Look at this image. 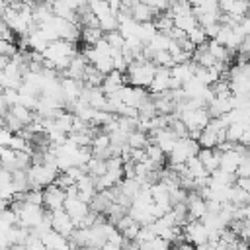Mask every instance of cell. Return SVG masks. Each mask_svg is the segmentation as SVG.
<instances>
[{
  "instance_id": "obj_1",
  "label": "cell",
  "mask_w": 250,
  "mask_h": 250,
  "mask_svg": "<svg viewBox=\"0 0 250 250\" xmlns=\"http://www.w3.org/2000/svg\"><path fill=\"white\" fill-rule=\"evenodd\" d=\"M154 72H156V64L152 61H146V59H133L125 70V78H127V84L131 86H139V88H148L152 78H154Z\"/></svg>"
},
{
  "instance_id": "obj_2",
  "label": "cell",
  "mask_w": 250,
  "mask_h": 250,
  "mask_svg": "<svg viewBox=\"0 0 250 250\" xmlns=\"http://www.w3.org/2000/svg\"><path fill=\"white\" fill-rule=\"evenodd\" d=\"M25 174H27V184H29V188H39V189H43L45 186L55 184V180H57V176H59V170H57V166H53V164L31 162L29 168L25 170Z\"/></svg>"
},
{
  "instance_id": "obj_3",
  "label": "cell",
  "mask_w": 250,
  "mask_h": 250,
  "mask_svg": "<svg viewBox=\"0 0 250 250\" xmlns=\"http://www.w3.org/2000/svg\"><path fill=\"white\" fill-rule=\"evenodd\" d=\"M199 150V145L197 141L189 139V137H180L176 141V145L172 146V150L168 152V164L170 166H176V164H186L188 158L195 156Z\"/></svg>"
},
{
  "instance_id": "obj_4",
  "label": "cell",
  "mask_w": 250,
  "mask_h": 250,
  "mask_svg": "<svg viewBox=\"0 0 250 250\" xmlns=\"http://www.w3.org/2000/svg\"><path fill=\"white\" fill-rule=\"evenodd\" d=\"M182 230H184V240L197 246V248L203 246L209 240V230L201 221H188L182 227Z\"/></svg>"
},
{
  "instance_id": "obj_5",
  "label": "cell",
  "mask_w": 250,
  "mask_h": 250,
  "mask_svg": "<svg viewBox=\"0 0 250 250\" xmlns=\"http://www.w3.org/2000/svg\"><path fill=\"white\" fill-rule=\"evenodd\" d=\"M49 213H51V229L68 238V236L72 234V230L76 229V225H74V221L70 219V215H68L62 207H61V209H55V211H49Z\"/></svg>"
},
{
  "instance_id": "obj_6",
  "label": "cell",
  "mask_w": 250,
  "mask_h": 250,
  "mask_svg": "<svg viewBox=\"0 0 250 250\" xmlns=\"http://www.w3.org/2000/svg\"><path fill=\"white\" fill-rule=\"evenodd\" d=\"M66 199V191L57 186V184H49L43 188V207L47 211H55V209H61L62 203Z\"/></svg>"
},
{
  "instance_id": "obj_7",
  "label": "cell",
  "mask_w": 250,
  "mask_h": 250,
  "mask_svg": "<svg viewBox=\"0 0 250 250\" xmlns=\"http://www.w3.org/2000/svg\"><path fill=\"white\" fill-rule=\"evenodd\" d=\"M62 209L70 215V219L74 221V225L78 227V223L90 213V205L86 201H82L78 195H66L64 203H62Z\"/></svg>"
},
{
  "instance_id": "obj_8",
  "label": "cell",
  "mask_w": 250,
  "mask_h": 250,
  "mask_svg": "<svg viewBox=\"0 0 250 250\" xmlns=\"http://www.w3.org/2000/svg\"><path fill=\"white\" fill-rule=\"evenodd\" d=\"M186 209H188V217L189 221H199L205 213H207V201L197 193V191H188L186 195Z\"/></svg>"
},
{
  "instance_id": "obj_9",
  "label": "cell",
  "mask_w": 250,
  "mask_h": 250,
  "mask_svg": "<svg viewBox=\"0 0 250 250\" xmlns=\"http://www.w3.org/2000/svg\"><path fill=\"white\" fill-rule=\"evenodd\" d=\"M150 90L152 98L154 96H160L164 92L170 90V68H164V66H156V72H154V78L150 82V86L146 88Z\"/></svg>"
},
{
  "instance_id": "obj_10",
  "label": "cell",
  "mask_w": 250,
  "mask_h": 250,
  "mask_svg": "<svg viewBox=\"0 0 250 250\" xmlns=\"http://www.w3.org/2000/svg\"><path fill=\"white\" fill-rule=\"evenodd\" d=\"M148 137H150V141H154V143L162 148V152H164V154H168V152L172 150V146L176 145V141H178V137H176L168 127L154 129L152 133H148Z\"/></svg>"
},
{
  "instance_id": "obj_11",
  "label": "cell",
  "mask_w": 250,
  "mask_h": 250,
  "mask_svg": "<svg viewBox=\"0 0 250 250\" xmlns=\"http://www.w3.org/2000/svg\"><path fill=\"white\" fill-rule=\"evenodd\" d=\"M88 64H90V62L86 61V57H84L82 53H78V55H74V57L70 59L68 66H66L62 72H64V76H66V78H76V80H82V76H84V72H86Z\"/></svg>"
},
{
  "instance_id": "obj_12",
  "label": "cell",
  "mask_w": 250,
  "mask_h": 250,
  "mask_svg": "<svg viewBox=\"0 0 250 250\" xmlns=\"http://www.w3.org/2000/svg\"><path fill=\"white\" fill-rule=\"evenodd\" d=\"M129 16L137 21V23H145V21H152L156 12L146 4V2H135L131 8H129Z\"/></svg>"
},
{
  "instance_id": "obj_13",
  "label": "cell",
  "mask_w": 250,
  "mask_h": 250,
  "mask_svg": "<svg viewBox=\"0 0 250 250\" xmlns=\"http://www.w3.org/2000/svg\"><path fill=\"white\" fill-rule=\"evenodd\" d=\"M127 82V78H125V72H119V70H111L109 74H105L104 76V80H102V90H104V94L107 96V94H111V92H115V90H119L123 84Z\"/></svg>"
},
{
  "instance_id": "obj_14",
  "label": "cell",
  "mask_w": 250,
  "mask_h": 250,
  "mask_svg": "<svg viewBox=\"0 0 250 250\" xmlns=\"http://www.w3.org/2000/svg\"><path fill=\"white\" fill-rule=\"evenodd\" d=\"M197 158L201 160V164L205 166V170L211 174L213 170L219 168V160H221V152L217 148H201L197 150Z\"/></svg>"
},
{
  "instance_id": "obj_15",
  "label": "cell",
  "mask_w": 250,
  "mask_h": 250,
  "mask_svg": "<svg viewBox=\"0 0 250 250\" xmlns=\"http://www.w3.org/2000/svg\"><path fill=\"white\" fill-rule=\"evenodd\" d=\"M41 240H43V244L47 246V250H62L64 246H68V238L66 236H62V234H59L57 230H47V232H43L41 234Z\"/></svg>"
},
{
  "instance_id": "obj_16",
  "label": "cell",
  "mask_w": 250,
  "mask_h": 250,
  "mask_svg": "<svg viewBox=\"0 0 250 250\" xmlns=\"http://www.w3.org/2000/svg\"><path fill=\"white\" fill-rule=\"evenodd\" d=\"M205 47H207V51L215 57L217 62H229V61L232 59V53H230L225 45H221L219 41H215V39H207Z\"/></svg>"
},
{
  "instance_id": "obj_17",
  "label": "cell",
  "mask_w": 250,
  "mask_h": 250,
  "mask_svg": "<svg viewBox=\"0 0 250 250\" xmlns=\"http://www.w3.org/2000/svg\"><path fill=\"white\" fill-rule=\"evenodd\" d=\"M145 154H146V158L156 166V168H162V164H164V152H162V148L154 143V141H148V145L145 146Z\"/></svg>"
},
{
  "instance_id": "obj_18",
  "label": "cell",
  "mask_w": 250,
  "mask_h": 250,
  "mask_svg": "<svg viewBox=\"0 0 250 250\" xmlns=\"http://www.w3.org/2000/svg\"><path fill=\"white\" fill-rule=\"evenodd\" d=\"M100 39H104V31L100 27H80V41L84 45H96Z\"/></svg>"
},
{
  "instance_id": "obj_19",
  "label": "cell",
  "mask_w": 250,
  "mask_h": 250,
  "mask_svg": "<svg viewBox=\"0 0 250 250\" xmlns=\"http://www.w3.org/2000/svg\"><path fill=\"white\" fill-rule=\"evenodd\" d=\"M148 141H150L148 133L139 131V129H135V131H131V133L127 135V145H129L131 148H145V146L148 145Z\"/></svg>"
},
{
  "instance_id": "obj_20",
  "label": "cell",
  "mask_w": 250,
  "mask_h": 250,
  "mask_svg": "<svg viewBox=\"0 0 250 250\" xmlns=\"http://www.w3.org/2000/svg\"><path fill=\"white\" fill-rule=\"evenodd\" d=\"M197 25H199V23H197V18L193 16V12L174 18V27H178V29H182V31H186V33L191 31L193 27H197Z\"/></svg>"
},
{
  "instance_id": "obj_21",
  "label": "cell",
  "mask_w": 250,
  "mask_h": 250,
  "mask_svg": "<svg viewBox=\"0 0 250 250\" xmlns=\"http://www.w3.org/2000/svg\"><path fill=\"white\" fill-rule=\"evenodd\" d=\"M8 111L16 117V119H20L23 125H29L31 121H33V111L29 109V107H25V105H21V104H16V105H12V107H8Z\"/></svg>"
},
{
  "instance_id": "obj_22",
  "label": "cell",
  "mask_w": 250,
  "mask_h": 250,
  "mask_svg": "<svg viewBox=\"0 0 250 250\" xmlns=\"http://www.w3.org/2000/svg\"><path fill=\"white\" fill-rule=\"evenodd\" d=\"M0 166L8 168L10 172L16 170V150L10 148L8 145L6 146H0Z\"/></svg>"
},
{
  "instance_id": "obj_23",
  "label": "cell",
  "mask_w": 250,
  "mask_h": 250,
  "mask_svg": "<svg viewBox=\"0 0 250 250\" xmlns=\"http://www.w3.org/2000/svg\"><path fill=\"white\" fill-rule=\"evenodd\" d=\"M102 80H104V74H102L100 70H96L92 64H88V68H86V72H84V76H82V82H84L86 86L96 88V86H102Z\"/></svg>"
},
{
  "instance_id": "obj_24",
  "label": "cell",
  "mask_w": 250,
  "mask_h": 250,
  "mask_svg": "<svg viewBox=\"0 0 250 250\" xmlns=\"http://www.w3.org/2000/svg\"><path fill=\"white\" fill-rule=\"evenodd\" d=\"M150 61H152L156 66H164V68H172V66H174V59H172V55H170L168 49L154 51V55H152Z\"/></svg>"
},
{
  "instance_id": "obj_25",
  "label": "cell",
  "mask_w": 250,
  "mask_h": 250,
  "mask_svg": "<svg viewBox=\"0 0 250 250\" xmlns=\"http://www.w3.org/2000/svg\"><path fill=\"white\" fill-rule=\"evenodd\" d=\"M186 37H188V41L193 45V47H199V45H203V43H207V33H205V29L201 27V25H197V27H193L191 31H188L186 33Z\"/></svg>"
},
{
  "instance_id": "obj_26",
  "label": "cell",
  "mask_w": 250,
  "mask_h": 250,
  "mask_svg": "<svg viewBox=\"0 0 250 250\" xmlns=\"http://www.w3.org/2000/svg\"><path fill=\"white\" fill-rule=\"evenodd\" d=\"M104 39L107 41V45H109L111 49H123V47H125V37L121 35L119 29H113V31L104 33Z\"/></svg>"
},
{
  "instance_id": "obj_27",
  "label": "cell",
  "mask_w": 250,
  "mask_h": 250,
  "mask_svg": "<svg viewBox=\"0 0 250 250\" xmlns=\"http://www.w3.org/2000/svg\"><path fill=\"white\" fill-rule=\"evenodd\" d=\"M244 127H246V125H244L242 121H234V123L227 125V131H225L227 141H230V143H238V139H240V135H242Z\"/></svg>"
},
{
  "instance_id": "obj_28",
  "label": "cell",
  "mask_w": 250,
  "mask_h": 250,
  "mask_svg": "<svg viewBox=\"0 0 250 250\" xmlns=\"http://www.w3.org/2000/svg\"><path fill=\"white\" fill-rule=\"evenodd\" d=\"M141 248L143 250H170V242L164 240V238H160V236H154L148 242H143Z\"/></svg>"
},
{
  "instance_id": "obj_29",
  "label": "cell",
  "mask_w": 250,
  "mask_h": 250,
  "mask_svg": "<svg viewBox=\"0 0 250 250\" xmlns=\"http://www.w3.org/2000/svg\"><path fill=\"white\" fill-rule=\"evenodd\" d=\"M25 248L27 250H47V246L43 244V240H41V236L39 234H35V232H31L29 230V234H27V238H25Z\"/></svg>"
},
{
  "instance_id": "obj_30",
  "label": "cell",
  "mask_w": 250,
  "mask_h": 250,
  "mask_svg": "<svg viewBox=\"0 0 250 250\" xmlns=\"http://www.w3.org/2000/svg\"><path fill=\"white\" fill-rule=\"evenodd\" d=\"M12 135H14V133H12V131H10L6 125H0V146H6Z\"/></svg>"
},
{
  "instance_id": "obj_31",
  "label": "cell",
  "mask_w": 250,
  "mask_h": 250,
  "mask_svg": "<svg viewBox=\"0 0 250 250\" xmlns=\"http://www.w3.org/2000/svg\"><path fill=\"white\" fill-rule=\"evenodd\" d=\"M234 186H238V188H242L244 191L250 193V176H236Z\"/></svg>"
},
{
  "instance_id": "obj_32",
  "label": "cell",
  "mask_w": 250,
  "mask_h": 250,
  "mask_svg": "<svg viewBox=\"0 0 250 250\" xmlns=\"http://www.w3.org/2000/svg\"><path fill=\"white\" fill-rule=\"evenodd\" d=\"M238 53H242V55H246V57L250 59V33L244 35V39H242V43H240V47H238Z\"/></svg>"
},
{
  "instance_id": "obj_33",
  "label": "cell",
  "mask_w": 250,
  "mask_h": 250,
  "mask_svg": "<svg viewBox=\"0 0 250 250\" xmlns=\"http://www.w3.org/2000/svg\"><path fill=\"white\" fill-rule=\"evenodd\" d=\"M107 6H109V10H111L115 16L123 10V2H121V0H107Z\"/></svg>"
},
{
  "instance_id": "obj_34",
  "label": "cell",
  "mask_w": 250,
  "mask_h": 250,
  "mask_svg": "<svg viewBox=\"0 0 250 250\" xmlns=\"http://www.w3.org/2000/svg\"><path fill=\"white\" fill-rule=\"evenodd\" d=\"M137 2H148V0H137Z\"/></svg>"
},
{
  "instance_id": "obj_35",
  "label": "cell",
  "mask_w": 250,
  "mask_h": 250,
  "mask_svg": "<svg viewBox=\"0 0 250 250\" xmlns=\"http://www.w3.org/2000/svg\"><path fill=\"white\" fill-rule=\"evenodd\" d=\"M166 2H170V4H172V2H174V0H166Z\"/></svg>"
},
{
  "instance_id": "obj_36",
  "label": "cell",
  "mask_w": 250,
  "mask_h": 250,
  "mask_svg": "<svg viewBox=\"0 0 250 250\" xmlns=\"http://www.w3.org/2000/svg\"><path fill=\"white\" fill-rule=\"evenodd\" d=\"M170 250H178V248H176V246H174V248H170Z\"/></svg>"
},
{
  "instance_id": "obj_37",
  "label": "cell",
  "mask_w": 250,
  "mask_h": 250,
  "mask_svg": "<svg viewBox=\"0 0 250 250\" xmlns=\"http://www.w3.org/2000/svg\"><path fill=\"white\" fill-rule=\"evenodd\" d=\"M104 2H107V0H104Z\"/></svg>"
}]
</instances>
